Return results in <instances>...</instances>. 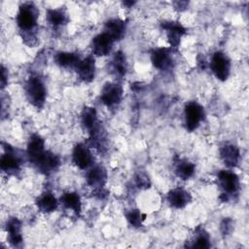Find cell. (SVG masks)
Wrapping results in <instances>:
<instances>
[{"label":"cell","mask_w":249,"mask_h":249,"mask_svg":"<svg viewBox=\"0 0 249 249\" xmlns=\"http://www.w3.org/2000/svg\"><path fill=\"white\" fill-rule=\"evenodd\" d=\"M217 178L219 185L224 192L223 194L230 196L231 195L236 194L239 190V179L234 172L231 170H221L219 171Z\"/></svg>","instance_id":"cell-8"},{"label":"cell","mask_w":249,"mask_h":249,"mask_svg":"<svg viewBox=\"0 0 249 249\" xmlns=\"http://www.w3.org/2000/svg\"><path fill=\"white\" fill-rule=\"evenodd\" d=\"M72 161L80 169H87L92 163V155L89 148L84 144H77L72 151Z\"/></svg>","instance_id":"cell-11"},{"label":"cell","mask_w":249,"mask_h":249,"mask_svg":"<svg viewBox=\"0 0 249 249\" xmlns=\"http://www.w3.org/2000/svg\"><path fill=\"white\" fill-rule=\"evenodd\" d=\"M6 231L8 233V240L14 247H18L22 243L21 223L16 217H11L6 223Z\"/></svg>","instance_id":"cell-17"},{"label":"cell","mask_w":249,"mask_h":249,"mask_svg":"<svg viewBox=\"0 0 249 249\" xmlns=\"http://www.w3.org/2000/svg\"><path fill=\"white\" fill-rule=\"evenodd\" d=\"M220 157L227 166L235 167L240 160V152L236 146L226 144L220 148Z\"/></svg>","instance_id":"cell-19"},{"label":"cell","mask_w":249,"mask_h":249,"mask_svg":"<svg viewBox=\"0 0 249 249\" xmlns=\"http://www.w3.org/2000/svg\"><path fill=\"white\" fill-rule=\"evenodd\" d=\"M46 18L49 24L53 27L65 25L69 18L63 9H48L46 12Z\"/></svg>","instance_id":"cell-25"},{"label":"cell","mask_w":249,"mask_h":249,"mask_svg":"<svg viewBox=\"0 0 249 249\" xmlns=\"http://www.w3.org/2000/svg\"><path fill=\"white\" fill-rule=\"evenodd\" d=\"M174 170L175 174L179 178H181L182 180H188L195 174L196 166L188 160L177 159L174 162Z\"/></svg>","instance_id":"cell-23"},{"label":"cell","mask_w":249,"mask_h":249,"mask_svg":"<svg viewBox=\"0 0 249 249\" xmlns=\"http://www.w3.org/2000/svg\"><path fill=\"white\" fill-rule=\"evenodd\" d=\"M126 29V23L120 18H111L104 24V31L115 42L123 39Z\"/></svg>","instance_id":"cell-18"},{"label":"cell","mask_w":249,"mask_h":249,"mask_svg":"<svg viewBox=\"0 0 249 249\" xmlns=\"http://www.w3.org/2000/svg\"><path fill=\"white\" fill-rule=\"evenodd\" d=\"M55 63L63 68H76L80 62V56L75 53L69 52H59L54 56Z\"/></svg>","instance_id":"cell-24"},{"label":"cell","mask_w":249,"mask_h":249,"mask_svg":"<svg viewBox=\"0 0 249 249\" xmlns=\"http://www.w3.org/2000/svg\"><path fill=\"white\" fill-rule=\"evenodd\" d=\"M209 65L212 73L218 80L224 82L229 78L231 72V61L224 53H214Z\"/></svg>","instance_id":"cell-4"},{"label":"cell","mask_w":249,"mask_h":249,"mask_svg":"<svg viewBox=\"0 0 249 249\" xmlns=\"http://www.w3.org/2000/svg\"><path fill=\"white\" fill-rule=\"evenodd\" d=\"M8 84V73L4 66H1V88L4 89Z\"/></svg>","instance_id":"cell-31"},{"label":"cell","mask_w":249,"mask_h":249,"mask_svg":"<svg viewBox=\"0 0 249 249\" xmlns=\"http://www.w3.org/2000/svg\"><path fill=\"white\" fill-rule=\"evenodd\" d=\"M39 11L32 2H25L18 8L16 21L20 30V34L36 33Z\"/></svg>","instance_id":"cell-1"},{"label":"cell","mask_w":249,"mask_h":249,"mask_svg":"<svg viewBox=\"0 0 249 249\" xmlns=\"http://www.w3.org/2000/svg\"><path fill=\"white\" fill-rule=\"evenodd\" d=\"M232 222L231 219H225L221 224V231L224 234L229 233L232 229Z\"/></svg>","instance_id":"cell-30"},{"label":"cell","mask_w":249,"mask_h":249,"mask_svg":"<svg viewBox=\"0 0 249 249\" xmlns=\"http://www.w3.org/2000/svg\"><path fill=\"white\" fill-rule=\"evenodd\" d=\"M25 95L30 104L37 109H41L46 101L47 90L44 82L38 76H31L24 86Z\"/></svg>","instance_id":"cell-2"},{"label":"cell","mask_w":249,"mask_h":249,"mask_svg":"<svg viewBox=\"0 0 249 249\" xmlns=\"http://www.w3.org/2000/svg\"><path fill=\"white\" fill-rule=\"evenodd\" d=\"M81 124L89 133L92 132L98 126L96 110L92 107H85L81 114Z\"/></svg>","instance_id":"cell-22"},{"label":"cell","mask_w":249,"mask_h":249,"mask_svg":"<svg viewBox=\"0 0 249 249\" xmlns=\"http://www.w3.org/2000/svg\"><path fill=\"white\" fill-rule=\"evenodd\" d=\"M87 183L95 191L103 189L107 181V171L101 165L91 167L87 173Z\"/></svg>","instance_id":"cell-16"},{"label":"cell","mask_w":249,"mask_h":249,"mask_svg":"<svg viewBox=\"0 0 249 249\" xmlns=\"http://www.w3.org/2000/svg\"><path fill=\"white\" fill-rule=\"evenodd\" d=\"M126 220L133 228H140L143 221L146 219V214H143L139 209H131L125 214Z\"/></svg>","instance_id":"cell-27"},{"label":"cell","mask_w":249,"mask_h":249,"mask_svg":"<svg viewBox=\"0 0 249 249\" xmlns=\"http://www.w3.org/2000/svg\"><path fill=\"white\" fill-rule=\"evenodd\" d=\"M40 172L50 174L55 171L60 165V159L51 151H45L41 158L33 164Z\"/></svg>","instance_id":"cell-10"},{"label":"cell","mask_w":249,"mask_h":249,"mask_svg":"<svg viewBox=\"0 0 249 249\" xmlns=\"http://www.w3.org/2000/svg\"><path fill=\"white\" fill-rule=\"evenodd\" d=\"M45 141L39 134H32L27 143L26 154L29 161L34 164L45 153Z\"/></svg>","instance_id":"cell-12"},{"label":"cell","mask_w":249,"mask_h":249,"mask_svg":"<svg viewBox=\"0 0 249 249\" xmlns=\"http://www.w3.org/2000/svg\"><path fill=\"white\" fill-rule=\"evenodd\" d=\"M192 201L191 194L183 188H175L167 194V202L169 205L176 209L184 208Z\"/></svg>","instance_id":"cell-15"},{"label":"cell","mask_w":249,"mask_h":249,"mask_svg":"<svg viewBox=\"0 0 249 249\" xmlns=\"http://www.w3.org/2000/svg\"><path fill=\"white\" fill-rule=\"evenodd\" d=\"M115 41L105 32H101L91 40V50L96 56H105L112 51Z\"/></svg>","instance_id":"cell-9"},{"label":"cell","mask_w":249,"mask_h":249,"mask_svg":"<svg viewBox=\"0 0 249 249\" xmlns=\"http://www.w3.org/2000/svg\"><path fill=\"white\" fill-rule=\"evenodd\" d=\"M123 92V87L119 83L108 82L103 86L101 89L100 100L105 106L109 108L115 107L122 101Z\"/></svg>","instance_id":"cell-5"},{"label":"cell","mask_w":249,"mask_h":249,"mask_svg":"<svg viewBox=\"0 0 249 249\" xmlns=\"http://www.w3.org/2000/svg\"><path fill=\"white\" fill-rule=\"evenodd\" d=\"M151 61L157 69L166 70L170 68L173 63L170 49L158 48L153 50L151 53Z\"/></svg>","instance_id":"cell-13"},{"label":"cell","mask_w":249,"mask_h":249,"mask_svg":"<svg viewBox=\"0 0 249 249\" xmlns=\"http://www.w3.org/2000/svg\"><path fill=\"white\" fill-rule=\"evenodd\" d=\"M79 78L85 82L89 83L94 79L95 75V60L92 55H88L87 57L80 60L75 68Z\"/></svg>","instance_id":"cell-14"},{"label":"cell","mask_w":249,"mask_h":249,"mask_svg":"<svg viewBox=\"0 0 249 249\" xmlns=\"http://www.w3.org/2000/svg\"><path fill=\"white\" fill-rule=\"evenodd\" d=\"M135 184L139 189H149L151 186V181L149 176L144 172H138L135 175Z\"/></svg>","instance_id":"cell-29"},{"label":"cell","mask_w":249,"mask_h":249,"mask_svg":"<svg viewBox=\"0 0 249 249\" xmlns=\"http://www.w3.org/2000/svg\"><path fill=\"white\" fill-rule=\"evenodd\" d=\"M161 28L165 31L171 49H177L181 38L187 33V29L178 21H163Z\"/></svg>","instance_id":"cell-7"},{"label":"cell","mask_w":249,"mask_h":249,"mask_svg":"<svg viewBox=\"0 0 249 249\" xmlns=\"http://www.w3.org/2000/svg\"><path fill=\"white\" fill-rule=\"evenodd\" d=\"M134 4H135V2H134V1H129V2H128V1H124V5L127 6L128 8H129V7H131V6H133Z\"/></svg>","instance_id":"cell-32"},{"label":"cell","mask_w":249,"mask_h":249,"mask_svg":"<svg viewBox=\"0 0 249 249\" xmlns=\"http://www.w3.org/2000/svg\"><path fill=\"white\" fill-rule=\"evenodd\" d=\"M185 116V125L187 130L194 131L196 130L200 123L205 118V112L203 107L196 101H191L186 104L184 109Z\"/></svg>","instance_id":"cell-3"},{"label":"cell","mask_w":249,"mask_h":249,"mask_svg":"<svg viewBox=\"0 0 249 249\" xmlns=\"http://www.w3.org/2000/svg\"><path fill=\"white\" fill-rule=\"evenodd\" d=\"M4 154L0 159V168L2 171L10 174H15L20 169V159L15 149L9 144L3 143Z\"/></svg>","instance_id":"cell-6"},{"label":"cell","mask_w":249,"mask_h":249,"mask_svg":"<svg viewBox=\"0 0 249 249\" xmlns=\"http://www.w3.org/2000/svg\"><path fill=\"white\" fill-rule=\"evenodd\" d=\"M191 247H194V248H208V247H210L209 236H208L207 232L204 231L203 229L199 230L197 231Z\"/></svg>","instance_id":"cell-28"},{"label":"cell","mask_w":249,"mask_h":249,"mask_svg":"<svg viewBox=\"0 0 249 249\" xmlns=\"http://www.w3.org/2000/svg\"><path fill=\"white\" fill-rule=\"evenodd\" d=\"M59 201L64 208L68 210H72L76 214L81 213L82 202H81V197L79 194L75 192H66L63 195H61Z\"/></svg>","instance_id":"cell-21"},{"label":"cell","mask_w":249,"mask_h":249,"mask_svg":"<svg viewBox=\"0 0 249 249\" xmlns=\"http://www.w3.org/2000/svg\"><path fill=\"white\" fill-rule=\"evenodd\" d=\"M111 66L114 74L118 77H124L127 71V62L124 53L122 51L115 53L111 61Z\"/></svg>","instance_id":"cell-26"},{"label":"cell","mask_w":249,"mask_h":249,"mask_svg":"<svg viewBox=\"0 0 249 249\" xmlns=\"http://www.w3.org/2000/svg\"><path fill=\"white\" fill-rule=\"evenodd\" d=\"M38 209L43 213H51L57 209L58 201L52 192H44L36 199Z\"/></svg>","instance_id":"cell-20"}]
</instances>
